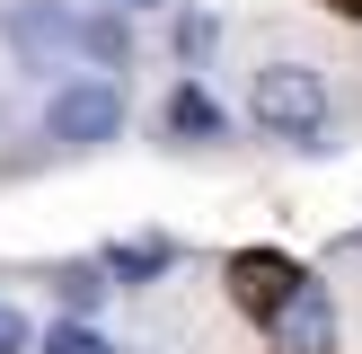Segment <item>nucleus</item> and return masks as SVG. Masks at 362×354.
Here are the masks:
<instances>
[{"mask_svg":"<svg viewBox=\"0 0 362 354\" xmlns=\"http://www.w3.org/2000/svg\"><path fill=\"white\" fill-rule=\"evenodd\" d=\"M80 27H88V9H62V0H9V18H0V35L27 71L80 62Z\"/></svg>","mask_w":362,"mask_h":354,"instance_id":"3","label":"nucleus"},{"mask_svg":"<svg viewBox=\"0 0 362 354\" xmlns=\"http://www.w3.org/2000/svg\"><path fill=\"white\" fill-rule=\"evenodd\" d=\"M212 45H221V18L177 0V62H186V71H204V53H212Z\"/></svg>","mask_w":362,"mask_h":354,"instance_id":"10","label":"nucleus"},{"mask_svg":"<svg viewBox=\"0 0 362 354\" xmlns=\"http://www.w3.org/2000/svg\"><path fill=\"white\" fill-rule=\"evenodd\" d=\"M221 275H230V301H239V310L257 319V328H274V319H283V301H292L300 283H310L292 257H274V248H239V257H230Z\"/></svg>","mask_w":362,"mask_h":354,"instance_id":"4","label":"nucleus"},{"mask_svg":"<svg viewBox=\"0 0 362 354\" xmlns=\"http://www.w3.org/2000/svg\"><path fill=\"white\" fill-rule=\"evenodd\" d=\"M80 62L98 71H133V9H115V0H98L80 27Z\"/></svg>","mask_w":362,"mask_h":354,"instance_id":"7","label":"nucleus"},{"mask_svg":"<svg viewBox=\"0 0 362 354\" xmlns=\"http://www.w3.org/2000/svg\"><path fill=\"white\" fill-rule=\"evenodd\" d=\"M336 257H345V266H354V257H362V230H345V239H336Z\"/></svg>","mask_w":362,"mask_h":354,"instance_id":"13","label":"nucleus"},{"mask_svg":"<svg viewBox=\"0 0 362 354\" xmlns=\"http://www.w3.org/2000/svg\"><path fill=\"white\" fill-rule=\"evenodd\" d=\"M265 336H274V354H336V292L310 275L292 301H283V319Z\"/></svg>","mask_w":362,"mask_h":354,"instance_id":"6","label":"nucleus"},{"mask_svg":"<svg viewBox=\"0 0 362 354\" xmlns=\"http://www.w3.org/2000/svg\"><path fill=\"white\" fill-rule=\"evenodd\" d=\"M124 124H133V98L115 71H71L45 98V133L62 151H106V142H124Z\"/></svg>","mask_w":362,"mask_h":354,"instance_id":"2","label":"nucleus"},{"mask_svg":"<svg viewBox=\"0 0 362 354\" xmlns=\"http://www.w3.org/2000/svg\"><path fill=\"white\" fill-rule=\"evenodd\" d=\"M53 292H62L71 319H98V301L115 292V275H106L98 257H71V266H53Z\"/></svg>","mask_w":362,"mask_h":354,"instance_id":"9","label":"nucleus"},{"mask_svg":"<svg viewBox=\"0 0 362 354\" xmlns=\"http://www.w3.org/2000/svg\"><path fill=\"white\" fill-rule=\"evenodd\" d=\"M35 354H115V346H106L88 319H71V310H62V319L45 328V346H35Z\"/></svg>","mask_w":362,"mask_h":354,"instance_id":"11","label":"nucleus"},{"mask_svg":"<svg viewBox=\"0 0 362 354\" xmlns=\"http://www.w3.org/2000/svg\"><path fill=\"white\" fill-rule=\"evenodd\" d=\"M159 142L168 151H212V142H230V115H221V98H212L204 80H177L168 98H159Z\"/></svg>","mask_w":362,"mask_h":354,"instance_id":"5","label":"nucleus"},{"mask_svg":"<svg viewBox=\"0 0 362 354\" xmlns=\"http://www.w3.org/2000/svg\"><path fill=\"white\" fill-rule=\"evenodd\" d=\"M98 266L115 275V292H141V283H159L177 266V248L168 239H115V248H98Z\"/></svg>","mask_w":362,"mask_h":354,"instance_id":"8","label":"nucleus"},{"mask_svg":"<svg viewBox=\"0 0 362 354\" xmlns=\"http://www.w3.org/2000/svg\"><path fill=\"white\" fill-rule=\"evenodd\" d=\"M247 115L274 142L310 151V159L336 151V98H327V71L318 62H257L247 71Z\"/></svg>","mask_w":362,"mask_h":354,"instance_id":"1","label":"nucleus"},{"mask_svg":"<svg viewBox=\"0 0 362 354\" xmlns=\"http://www.w3.org/2000/svg\"><path fill=\"white\" fill-rule=\"evenodd\" d=\"M35 346H45V336H35V319L0 301V354H35Z\"/></svg>","mask_w":362,"mask_h":354,"instance_id":"12","label":"nucleus"},{"mask_svg":"<svg viewBox=\"0 0 362 354\" xmlns=\"http://www.w3.org/2000/svg\"><path fill=\"white\" fill-rule=\"evenodd\" d=\"M115 9H133V18H141V9H177V0H115Z\"/></svg>","mask_w":362,"mask_h":354,"instance_id":"14","label":"nucleus"},{"mask_svg":"<svg viewBox=\"0 0 362 354\" xmlns=\"http://www.w3.org/2000/svg\"><path fill=\"white\" fill-rule=\"evenodd\" d=\"M336 9H345V18H362V0H336Z\"/></svg>","mask_w":362,"mask_h":354,"instance_id":"15","label":"nucleus"}]
</instances>
